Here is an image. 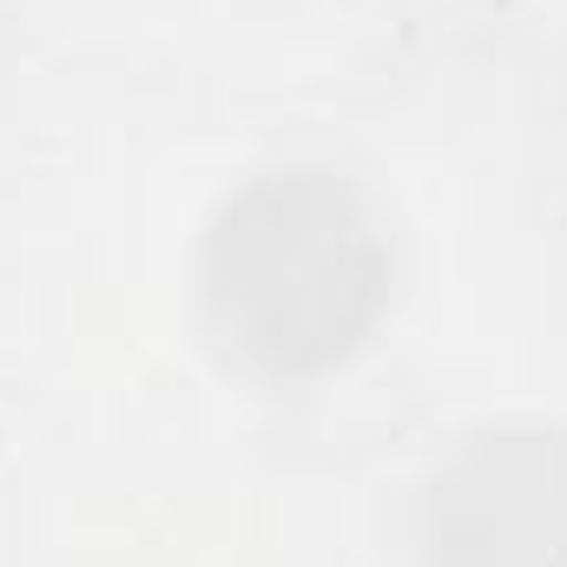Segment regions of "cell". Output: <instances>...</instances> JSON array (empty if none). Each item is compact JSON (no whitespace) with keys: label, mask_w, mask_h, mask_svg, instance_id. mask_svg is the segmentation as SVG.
I'll return each mask as SVG.
<instances>
[{"label":"cell","mask_w":567,"mask_h":567,"mask_svg":"<svg viewBox=\"0 0 567 567\" xmlns=\"http://www.w3.org/2000/svg\"><path fill=\"white\" fill-rule=\"evenodd\" d=\"M212 297L245 350L271 363L330 357L377 297V238L330 178L258 185L218 231Z\"/></svg>","instance_id":"cell-1"}]
</instances>
